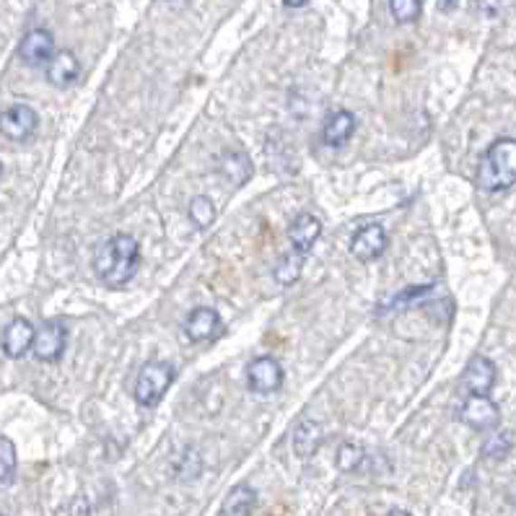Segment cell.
I'll return each mask as SVG.
<instances>
[{
	"instance_id": "cell-1",
	"label": "cell",
	"mask_w": 516,
	"mask_h": 516,
	"mask_svg": "<svg viewBox=\"0 0 516 516\" xmlns=\"http://www.w3.org/2000/svg\"><path fill=\"white\" fill-rule=\"evenodd\" d=\"M140 268V244L128 234H115L101 242L94 254L96 278L107 286H125Z\"/></svg>"
},
{
	"instance_id": "cell-2",
	"label": "cell",
	"mask_w": 516,
	"mask_h": 516,
	"mask_svg": "<svg viewBox=\"0 0 516 516\" xmlns=\"http://www.w3.org/2000/svg\"><path fill=\"white\" fill-rule=\"evenodd\" d=\"M478 185L485 192L509 190L516 185V140L514 138H498L496 143L485 151L478 169Z\"/></svg>"
},
{
	"instance_id": "cell-3",
	"label": "cell",
	"mask_w": 516,
	"mask_h": 516,
	"mask_svg": "<svg viewBox=\"0 0 516 516\" xmlns=\"http://www.w3.org/2000/svg\"><path fill=\"white\" fill-rule=\"evenodd\" d=\"M174 382V368L169 364L153 361L140 368L138 379H135V402L140 407H156L164 400V395L169 392Z\"/></svg>"
},
{
	"instance_id": "cell-4",
	"label": "cell",
	"mask_w": 516,
	"mask_h": 516,
	"mask_svg": "<svg viewBox=\"0 0 516 516\" xmlns=\"http://www.w3.org/2000/svg\"><path fill=\"white\" fill-rule=\"evenodd\" d=\"M459 421L467 423L475 431H493L501 423V410L488 395H470L467 400L462 402Z\"/></svg>"
},
{
	"instance_id": "cell-5",
	"label": "cell",
	"mask_w": 516,
	"mask_h": 516,
	"mask_svg": "<svg viewBox=\"0 0 516 516\" xmlns=\"http://www.w3.org/2000/svg\"><path fill=\"white\" fill-rule=\"evenodd\" d=\"M39 117L29 104H11L3 115H0V133L8 140H26L37 133Z\"/></svg>"
},
{
	"instance_id": "cell-6",
	"label": "cell",
	"mask_w": 516,
	"mask_h": 516,
	"mask_svg": "<svg viewBox=\"0 0 516 516\" xmlns=\"http://www.w3.org/2000/svg\"><path fill=\"white\" fill-rule=\"evenodd\" d=\"M247 382L252 392L257 395H270L283 387V368L272 356H260L249 364Z\"/></svg>"
},
{
	"instance_id": "cell-7",
	"label": "cell",
	"mask_w": 516,
	"mask_h": 516,
	"mask_svg": "<svg viewBox=\"0 0 516 516\" xmlns=\"http://www.w3.org/2000/svg\"><path fill=\"white\" fill-rule=\"evenodd\" d=\"M65 340H68V330L62 322H44L34 335V356L44 364H55L60 361L62 350H65Z\"/></svg>"
},
{
	"instance_id": "cell-8",
	"label": "cell",
	"mask_w": 516,
	"mask_h": 516,
	"mask_svg": "<svg viewBox=\"0 0 516 516\" xmlns=\"http://www.w3.org/2000/svg\"><path fill=\"white\" fill-rule=\"evenodd\" d=\"M387 244H389V239H387L382 224H366L364 229L356 231V236L350 242V254L361 263H371L379 254H384Z\"/></svg>"
},
{
	"instance_id": "cell-9",
	"label": "cell",
	"mask_w": 516,
	"mask_h": 516,
	"mask_svg": "<svg viewBox=\"0 0 516 516\" xmlns=\"http://www.w3.org/2000/svg\"><path fill=\"white\" fill-rule=\"evenodd\" d=\"M53 55H55V37L47 29H32L24 34L19 44V58L26 65H32V68L44 65L53 60Z\"/></svg>"
},
{
	"instance_id": "cell-10",
	"label": "cell",
	"mask_w": 516,
	"mask_h": 516,
	"mask_svg": "<svg viewBox=\"0 0 516 516\" xmlns=\"http://www.w3.org/2000/svg\"><path fill=\"white\" fill-rule=\"evenodd\" d=\"M224 330V322L218 317V311L211 306H200L195 309L190 317L185 320V335L192 343H205V340H215Z\"/></svg>"
},
{
	"instance_id": "cell-11",
	"label": "cell",
	"mask_w": 516,
	"mask_h": 516,
	"mask_svg": "<svg viewBox=\"0 0 516 516\" xmlns=\"http://www.w3.org/2000/svg\"><path fill=\"white\" fill-rule=\"evenodd\" d=\"M462 384L470 395H491L493 384H496V366L485 356H475L464 374H462Z\"/></svg>"
},
{
	"instance_id": "cell-12",
	"label": "cell",
	"mask_w": 516,
	"mask_h": 516,
	"mask_svg": "<svg viewBox=\"0 0 516 516\" xmlns=\"http://www.w3.org/2000/svg\"><path fill=\"white\" fill-rule=\"evenodd\" d=\"M34 335H37V330L29 325L24 317L14 320L3 332V353L8 358H24L34 348Z\"/></svg>"
},
{
	"instance_id": "cell-13",
	"label": "cell",
	"mask_w": 516,
	"mask_h": 516,
	"mask_svg": "<svg viewBox=\"0 0 516 516\" xmlns=\"http://www.w3.org/2000/svg\"><path fill=\"white\" fill-rule=\"evenodd\" d=\"M320 234H322V221L314 213H299L296 221L291 224V231H288L291 249H299V252L309 254L311 247L317 244Z\"/></svg>"
},
{
	"instance_id": "cell-14",
	"label": "cell",
	"mask_w": 516,
	"mask_h": 516,
	"mask_svg": "<svg viewBox=\"0 0 516 516\" xmlns=\"http://www.w3.org/2000/svg\"><path fill=\"white\" fill-rule=\"evenodd\" d=\"M356 133V117L350 115L348 110H338L325 119V128H322V143L330 148H340L345 146Z\"/></svg>"
},
{
	"instance_id": "cell-15",
	"label": "cell",
	"mask_w": 516,
	"mask_h": 516,
	"mask_svg": "<svg viewBox=\"0 0 516 516\" xmlns=\"http://www.w3.org/2000/svg\"><path fill=\"white\" fill-rule=\"evenodd\" d=\"M78 76H81V62L71 53V50H62V53H55L53 60L47 62V81L58 89H65L71 83H76Z\"/></svg>"
},
{
	"instance_id": "cell-16",
	"label": "cell",
	"mask_w": 516,
	"mask_h": 516,
	"mask_svg": "<svg viewBox=\"0 0 516 516\" xmlns=\"http://www.w3.org/2000/svg\"><path fill=\"white\" fill-rule=\"evenodd\" d=\"M322 428H320V423L314 421H301L296 428H293V452L299 454L301 459L311 457L320 446H322Z\"/></svg>"
},
{
	"instance_id": "cell-17",
	"label": "cell",
	"mask_w": 516,
	"mask_h": 516,
	"mask_svg": "<svg viewBox=\"0 0 516 516\" xmlns=\"http://www.w3.org/2000/svg\"><path fill=\"white\" fill-rule=\"evenodd\" d=\"M218 172L224 174L234 185H244L252 177V161L247 158V153L242 151H226L218 161Z\"/></svg>"
},
{
	"instance_id": "cell-18",
	"label": "cell",
	"mask_w": 516,
	"mask_h": 516,
	"mask_svg": "<svg viewBox=\"0 0 516 516\" xmlns=\"http://www.w3.org/2000/svg\"><path fill=\"white\" fill-rule=\"evenodd\" d=\"M254 506H257V493L242 483L224 501V516H252Z\"/></svg>"
},
{
	"instance_id": "cell-19",
	"label": "cell",
	"mask_w": 516,
	"mask_h": 516,
	"mask_svg": "<svg viewBox=\"0 0 516 516\" xmlns=\"http://www.w3.org/2000/svg\"><path fill=\"white\" fill-rule=\"evenodd\" d=\"M304 263H306L304 252H299V249L286 252V254L278 260V265H275V281H278L281 286H293V283L301 278Z\"/></svg>"
},
{
	"instance_id": "cell-20",
	"label": "cell",
	"mask_w": 516,
	"mask_h": 516,
	"mask_svg": "<svg viewBox=\"0 0 516 516\" xmlns=\"http://www.w3.org/2000/svg\"><path fill=\"white\" fill-rule=\"evenodd\" d=\"M190 221L197 229H208L213 221H215V205L211 203V197L205 195H197L190 203Z\"/></svg>"
},
{
	"instance_id": "cell-21",
	"label": "cell",
	"mask_w": 516,
	"mask_h": 516,
	"mask_svg": "<svg viewBox=\"0 0 516 516\" xmlns=\"http://www.w3.org/2000/svg\"><path fill=\"white\" fill-rule=\"evenodd\" d=\"M389 14L397 24H413L421 16V0H389Z\"/></svg>"
},
{
	"instance_id": "cell-22",
	"label": "cell",
	"mask_w": 516,
	"mask_h": 516,
	"mask_svg": "<svg viewBox=\"0 0 516 516\" xmlns=\"http://www.w3.org/2000/svg\"><path fill=\"white\" fill-rule=\"evenodd\" d=\"M338 467L343 470V473H356V470H361V464L366 462V452L361 446H353V444H343L340 446V452H338Z\"/></svg>"
},
{
	"instance_id": "cell-23",
	"label": "cell",
	"mask_w": 516,
	"mask_h": 516,
	"mask_svg": "<svg viewBox=\"0 0 516 516\" xmlns=\"http://www.w3.org/2000/svg\"><path fill=\"white\" fill-rule=\"evenodd\" d=\"M16 473V449L8 439L0 436V485H8Z\"/></svg>"
},
{
	"instance_id": "cell-24",
	"label": "cell",
	"mask_w": 516,
	"mask_h": 516,
	"mask_svg": "<svg viewBox=\"0 0 516 516\" xmlns=\"http://www.w3.org/2000/svg\"><path fill=\"white\" fill-rule=\"evenodd\" d=\"M509 449H511V436L506 431H496V428L488 436V441L483 444V454L491 459H503L509 454Z\"/></svg>"
},
{
	"instance_id": "cell-25",
	"label": "cell",
	"mask_w": 516,
	"mask_h": 516,
	"mask_svg": "<svg viewBox=\"0 0 516 516\" xmlns=\"http://www.w3.org/2000/svg\"><path fill=\"white\" fill-rule=\"evenodd\" d=\"M434 291V286H421V288H407V291H402L400 296H395V301L389 306H407L413 304V301H418L421 296H428Z\"/></svg>"
},
{
	"instance_id": "cell-26",
	"label": "cell",
	"mask_w": 516,
	"mask_h": 516,
	"mask_svg": "<svg viewBox=\"0 0 516 516\" xmlns=\"http://www.w3.org/2000/svg\"><path fill=\"white\" fill-rule=\"evenodd\" d=\"M309 0H283V5L286 8H304Z\"/></svg>"
},
{
	"instance_id": "cell-27",
	"label": "cell",
	"mask_w": 516,
	"mask_h": 516,
	"mask_svg": "<svg viewBox=\"0 0 516 516\" xmlns=\"http://www.w3.org/2000/svg\"><path fill=\"white\" fill-rule=\"evenodd\" d=\"M387 516H410L407 514V511H400V509H397V511H389V514Z\"/></svg>"
},
{
	"instance_id": "cell-28",
	"label": "cell",
	"mask_w": 516,
	"mask_h": 516,
	"mask_svg": "<svg viewBox=\"0 0 516 516\" xmlns=\"http://www.w3.org/2000/svg\"><path fill=\"white\" fill-rule=\"evenodd\" d=\"M0 174H3V167H0Z\"/></svg>"
}]
</instances>
